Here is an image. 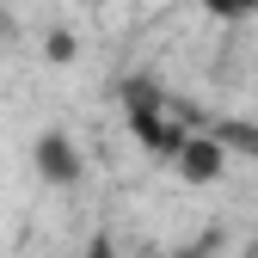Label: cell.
Masks as SVG:
<instances>
[{"label":"cell","mask_w":258,"mask_h":258,"mask_svg":"<svg viewBox=\"0 0 258 258\" xmlns=\"http://www.w3.org/2000/svg\"><path fill=\"white\" fill-rule=\"evenodd\" d=\"M197 7L209 19H246V13H258V0H197Z\"/></svg>","instance_id":"3957f363"},{"label":"cell","mask_w":258,"mask_h":258,"mask_svg":"<svg viewBox=\"0 0 258 258\" xmlns=\"http://www.w3.org/2000/svg\"><path fill=\"white\" fill-rule=\"evenodd\" d=\"M31 172H37L43 184H80L86 178V154H80V142L68 136V129H43L37 142H31Z\"/></svg>","instance_id":"6da1fadb"},{"label":"cell","mask_w":258,"mask_h":258,"mask_svg":"<svg viewBox=\"0 0 258 258\" xmlns=\"http://www.w3.org/2000/svg\"><path fill=\"white\" fill-rule=\"evenodd\" d=\"M80 258H117V240H111V234L99 228V234L86 240V252H80Z\"/></svg>","instance_id":"5b68a950"},{"label":"cell","mask_w":258,"mask_h":258,"mask_svg":"<svg viewBox=\"0 0 258 258\" xmlns=\"http://www.w3.org/2000/svg\"><path fill=\"white\" fill-rule=\"evenodd\" d=\"M43 49H49V61H74V49H80V43L68 37V31H55V37H49Z\"/></svg>","instance_id":"277c9868"},{"label":"cell","mask_w":258,"mask_h":258,"mask_svg":"<svg viewBox=\"0 0 258 258\" xmlns=\"http://www.w3.org/2000/svg\"><path fill=\"white\" fill-rule=\"evenodd\" d=\"M166 160H172V172L184 184H215L221 172H228V142L221 136H184Z\"/></svg>","instance_id":"7a4b0ae2"}]
</instances>
